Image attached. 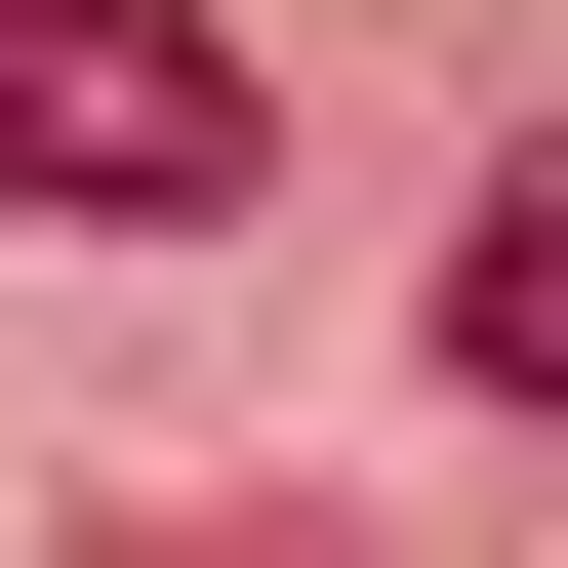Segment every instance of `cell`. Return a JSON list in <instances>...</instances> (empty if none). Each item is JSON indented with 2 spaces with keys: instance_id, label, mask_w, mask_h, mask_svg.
Segmentation results:
<instances>
[{
  "instance_id": "obj_2",
  "label": "cell",
  "mask_w": 568,
  "mask_h": 568,
  "mask_svg": "<svg viewBox=\"0 0 568 568\" xmlns=\"http://www.w3.org/2000/svg\"><path fill=\"white\" fill-rule=\"evenodd\" d=\"M447 406L568 447V163H487V244H447Z\"/></svg>"
},
{
  "instance_id": "obj_1",
  "label": "cell",
  "mask_w": 568,
  "mask_h": 568,
  "mask_svg": "<svg viewBox=\"0 0 568 568\" xmlns=\"http://www.w3.org/2000/svg\"><path fill=\"white\" fill-rule=\"evenodd\" d=\"M244 163H284V82L203 41V0H0V203H82V244H203Z\"/></svg>"
}]
</instances>
